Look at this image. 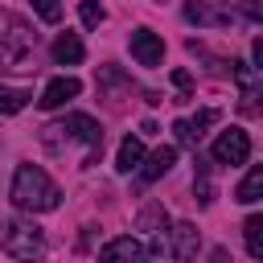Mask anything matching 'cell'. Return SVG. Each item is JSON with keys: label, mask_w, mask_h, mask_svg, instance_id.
Returning a JSON list of instances; mask_svg holds the SVG:
<instances>
[{"label": "cell", "mask_w": 263, "mask_h": 263, "mask_svg": "<svg viewBox=\"0 0 263 263\" xmlns=\"http://www.w3.org/2000/svg\"><path fill=\"white\" fill-rule=\"evenodd\" d=\"M8 197H12V205L25 210V214H49V210L62 205V189H58V185L49 181V173L37 168V164H21V168L12 173Z\"/></svg>", "instance_id": "1"}, {"label": "cell", "mask_w": 263, "mask_h": 263, "mask_svg": "<svg viewBox=\"0 0 263 263\" xmlns=\"http://www.w3.org/2000/svg\"><path fill=\"white\" fill-rule=\"evenodd\" d=\"M41 140H45V148H53V152H62V148H70V144H86L82 164L90 168V164L99 160V148H103V127H99L90 115L74 111V115H66L62 123H49V127L41 132Z\"/></svg>", "instance_id": "2"}, {"label": "cell", "mask_w": 263, "mask_h": 263, "mask_svg": "<svg viewBox=\"0 0 263 263\" xmlns=\"http://www.w3.org/2000/svg\"><path fill=\"white\" fill-rule=\"evenodd\" d=\"M33 49H37V33L8 8H0V66L4 70H33Z\"/></svg>", "instance_id": "3"}, {"label": "cell", "mask_w": 263, "mask_h": 263, "mask_svg": "<svg viewBox=\"0 0 263 263\" xmlns=\"http://www.w3.org/2000/svg\"><path fill=\"white\" fill-rule=\"evenodd\" d=\"M0 251L12 255L16 263H37L45 255V234H41V226H33L25 218H4L0 222Z\"/></svg>", "instance_id": "4"}, {"label": "cell", "mask_w": 263, "mask_h": 263, "mask_svg": "<svg viewBox=\"0 0 263 263\" xmlns=\"http://www.w3.org/2000/svg\"><path fill=\"white\" fill-rule=\"evenodd\" d=\"M247 156H251V136L242 132V127H226V132H218V140H214V164H247Z\"/></svg>", "instance_id": "5"}, {"label": "cell", "mask_w": 263, "mask_h": 263, "mask_svg": "<svg viewBox=\"0 0 263 263\" xmlns=\"http://www.w3.org/2000/svg\"><path fill=\"white\" fill-rule=\"evenodd\" d=\"M127 45H132V58H136L140 66H160V62H164V41H160L152 29H132Z\"/></svg>", "instance_id": "6"}, {"label": "cell", "mask_w": 263, "mask_h": 263, "mask_svg": "<svg viewBox=\"0 0 263 263\" xmlns=\"http://www.w3.org/2000/svg\"><path fill=\"white\" fill-rule=\"evenodd\" d=\"M78 90H82V82H78V78H70V74H62V78H53V82H45V90H41V99H37V107H41V111H58L62 103H70V99H78Z\"/></svg>", "instance_id": "7"}, {"label": "cell", "mask_w": 263, "mask_h": 263, "mask_svg": "<svg viewBox=\"0 0 263 263\" xmlns=\"http://www.w3.org/2000/svg\"><path fill=\"white\" fill-rule=\"evenodd\" d=\"M168 242H173V263H189L201 247V234L193 222H177V226H168Z\"/></svg>", "instance_id": "8"}, {"label": "cell", "mask_w": 263, "mask_h": 263, "mask_svg": "<svg viewBox=\"0 0 263 263\" xmlns=\"http://www.w3.org/2000/svg\"><path fill=\"white\" fill-rule=\"evenodd\" d=\"M99 263H144V247L132 234H119L99 251Z\"/></svg>", "instance_id": "9"}, {"label": "cell", "mask_w": 263, "mask_h": 263, "mask_svg": "<svg viewBox=\"0 0 263 263\" xmlns=\"http://www.w3.org/2000/svg\"><path fill=\"white\" fill-rule=\"evenodd\" d=\"M173 164H177V148H173V144H160L144 164H136V168H140V185H152V181H156V177H164Z\"/></svg>", "instance_id": "10"}, {"label": "cell", "mask_w": 263, "mask_h": 263, "mask_svg": "<svg viewBox=\"0 0 263 263\" xmlns=\"http://www.w3.org/2000/svg\"><path fill=\"white\" fill-rule=\"evenodd\" d=\"M82 41H78V33H58V41H53V62L58 66H78L82 62Z\"/></svg>", "instance_id": "11"}, {"label": "cell", "mask_w": 263, "mask_h": 263, "mask_svg": "<svg viewBox=\"0 0 263 263\" xmlns=\"http://www.w3.org/2000/svg\"><path fill=\"white\" fill-rule=\"evenodd\" d=\"M259 193H263V164H251V173H247V177H242V185L234 189V201L255 205V201H259Z\"/></svg>", "instance_id": "12"}, {"label": "cell", "mask_w": 263, "mask_h": 263, "mask_svg": "<svg viewBox=\"0 0 263 263\" xmlns=\"http://www.w3.org/2000/svg\"><path fill=\"white\" fill-rule=\"evenodd\" d=\"M140 160H144V140H140V136H127V140L119 144V156H115V168H119V173H132V168H136Z\"/></svg>", "instance_id": "13"}, {"label": "cell", "mask_w": 263, "mask_h": 263, "mask_svg": "<svg viewBox=\"0 0 263 263\" xmlns=\"http://www.w3.org/2000/svg\"><path fill=\"white\" fill-rule=\"evenodd\" d=\"M242 238H247V255H251V259H263V218H259V214L247 218Z\"/></svg>", "instance_id": "14"}, {"label": "cell", "mask_w": 263, "mask_h": 263, "mask_svg": "<svg viewBox=\"0 0 263 263\" xmlns=\"http://www.w3.org/2000/svg\"><path fill=\"white\" fill-rule=\"evenodd\" d=\"M136 226H140V230H148V234H152V230H160V226H168L164 205H144V210H140V218H136Z\"/></svg>", "instance_id": "15"}, {"label": "cell", "mask_w": 263, "mask_h": 263, "mask_svg": "<svg viewBox=\"0 0 263 263\" xmlns=\"http://www.w3.org/2000/svg\"><path fill=\"white\" fill-rule=\"evenodd\" d=\"M78 12H82V25H86V29H99V25L107 21V8H103L99 0H82Z\"/></svg>", "instance_id": "16"}, {"label": "cell", "mask_w": 263, "mask_h": 263, "mask_svg": "<svg viewBox=\"0 0 263 263\" xmlns=\"http://www.w3.org/2000/svg\"><path fill=\"white\" fill-rule=\"evenodd\" d=\"M25 103H29V95H25V90H12V86H0V111H8V115H16V111H25Z\"/></svg>", "instance_id": "17"}, {"label": "cell", "mask_w": 263, "mask_h": 263, "mask_svg": "<svg viewBox=\"0 0 263 263\" xmlns=\"http://www.w3.org/2000/svg\"><path fill=\"white\" fill-rule=\"evenodd\" d=\"M197 164H201V173H197V181H193V193H197L201 205H210V201H214V185H210V173H205V160H201V156H197Z\"/></svg>", "instance_id": "18"}, {"label": "cell", "mask_w": 263, "mask_h": 263, "mask_svg": "<svg viewBox=\"0 0 263 263\" xmlns=\"http://www.w3.org/2000/svg\"><path fill=\"white\" fill-rule=\"evenodd\" d=\"M29 4H33V12H37L41 21H49V25L62 21V0H29Z\"/></svg>", "instance_id": "19"}, {"label": "cell", "mask_w": 263, "mask_h": 263, "mask_svg": "<svg viewBox=\"0 0 263 263\" xmlns=\"http://www.w3.org/2000/svg\"><path fill=\"white\" fill-rule=\"evenodd\" d=\"M173 132H177V144H181V148H197V144H201V136L189 127V119H177Z\"/></svg>", "instance_id": "20"}, {"label": "cell", "mask_w": 263, "mask_h": 263, "mask_svg": "<svg viewBox=\"0 0 263 263\" xmlns=\"http://www.w3.org/2000/svg\"><path fill=\"white\" fill-rule=\"evenodd\" d=\"M185 16H189V21H201V25H205V21H214L210 0H189V4H185Z\"/></svg>", "instance_id": "21"}, {"label": "cell", "mask_w": 263, "mask_h": 263, "mask_svg": "<svg viewBox=\"0 0 263 263\" xmlns=\"http://www.w3.org/2000/svg\"><path fill=\"white\" fill-rule=\"evenodd\" d=\"M214 119H218V111H210V107H205V111H197V119H189V127H193V132L201 136V132H205V127H210Z\"/></svg>", "instance_id": "22"}, {"label": "cell", "mask_w": 263, "mask_h": 263, "mask_svg": "<svg viewBox=\"0 0 263 263\" xmlns=\"http://www.w3.org/2000/svg\"><path fill=\"white\" fill-rule=\"evenodd\" d=\"M173 82H177L181 90H189V70H173Z\"/></svg>", "instance_id": "23"}, {"label": "cell", "mask_w": 263, "mask_h": 263, "mask_svg": "<svg viewBox=\"0 0 263 263\" xmlns=\"http://www.w3.org/2000/svg\"><path fill=\"white\" fill-rule=\"evenodd\" d=\"M242 12H247L251 21H259V0H242Z\"/></svg>", "instance_id": "24"}, {"label": "cell", "mask_w": 263, "mask_h": 263, "mask_svg": "<svg viewBox=\"0 0 263 263\" xmlns=\"http://www.w3.org/2000/svg\"><path fill=\"white\" fill-rule=\"evenodd\" d=\"M210 263H234V259H230V255H226V251H222V247H218V251H214V255H210Z\"/></svg>", "instance_id": "25"}, {"label": "cell", "mask_w": 263, "mask_h": 263, "mask_svg": "<svg viewBox=\"0 0 263 263\" xmlns=\"http://www.w3.org/2000/svg\"><path fill=\"white\" fill-rule=\"evenodd\" d=\"M156 4H164V0H156Z\"/></svg>", "instance_id": "26"}]
</instances>
